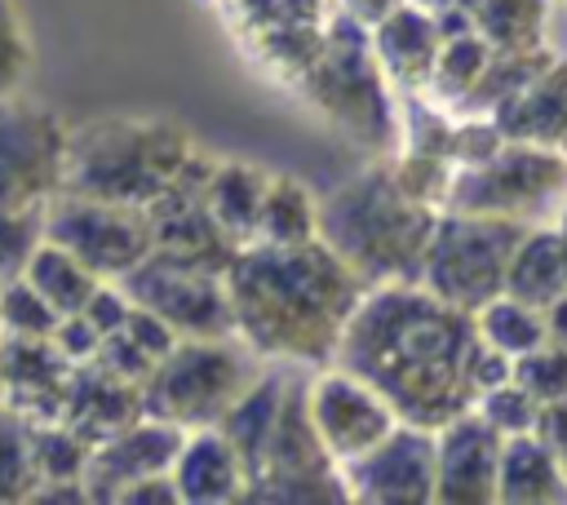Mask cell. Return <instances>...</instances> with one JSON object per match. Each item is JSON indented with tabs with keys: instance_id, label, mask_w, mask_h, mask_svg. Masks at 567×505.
I'll return each instance as SVG.
<instances>
[{
	"instance_id": "obj_53",
	"label": "cell",
	"mask_w": 567,
	"mask_h": 505,
	"mask_svg": "<svg viewBox=\"0 0 567 505\" xmlns=\"http://www.w3.org/2000/svg\"><path fill=\"white\" fill-rule=\"evenodd\" d=\"M554 226H558V230H563V235H567V204H563V208H558V217H554Z\"/></svg>"
},
{
	"instance_id": "obj_25",
	"label": "cell",
	"mask_w": 567,
	"mask_h": 505,
	"mask_svg": "<svg viewBox=\"0 0 567 505\" xmlns=\"http://www.w3.org/2000/svg\"><path fill=\"white\" fill-rule=\"evenodd\" d=\"M270 173L275 168H261L252 159H217V168L208 177L204 199H208L213 217L226 226V235L239 248L257 239V221H261V199H266Z\"/></svg>"
},
{
	"instance_id": "obj_9",
	"label": "cell",
	"mask_w": 567,
	"mask_h": 505,
	"mask_svg": "<svg viewBox=\"0 0 567 505\" xmlns=\"http://www.w3.org/2000/svg\"><path fill=\"white\" fill-rule=\"evenodd\" d=\"M252 505H341L350 501L346 470L319 439L306 403V381L288 385L284 412L275 421V434L261 452V465L248 483Z\"/></svg>"
},
{
	"instance_id": "obj_15",
	"label": "cell",
	"mask_w": 567,
	"mask_h": 505,
	"mask_svg": "<svg viewBox=\"0 0 567 505\" xmlns=\"http://www.w3.org/2000/svg\"><path fill=\"white\" fill-rule=\"evenodd\" d=\"M182 443H186V430H182V425L142 412L137 421H128L124 430H115L111 439H102V443L93 447L89 470H84L89 501H93V505H120L124 487H133V483L146 478V474L173 470Z\"/></svg>"
},
{
	"instance_id": "obj_11",
	"label": "cell",
	"mask_w": 567,
	"mask_h": 505,
	"mask_svg": "<svg viewBox=\"0 0 567 505\" xmlns=\"http://www.w3.org/2000/svg\"><path fill=\"white\" fill-rule=\"evenodd\" d=\"M44 235L71 248L102 279H124L155 252V226L146 208L89 199V195H53L44 204Z\"/></svg>"
},
{
	"instance_id": "obj_52",
	"label": "cell",
	"mask_w": 567,
	"mask_h": 505,
	"mask_svg": "<svg viewBox=\"0 0 567 505\" xmlns=\"http://www.w3.org/2000/svg\"><path fill=\"white\" fill-rule=\"evenodd\" d=\"M452 4H461V9H470V13H478V9H483V0H452Z\"/></svg>"
},
{
	"instance_id": "obj_7",
	"label": "cell",
	"mask_w": 567,
	"mask_h": 505,
	"mask_svg": "<svg viewBox=\"0 0 567 505\" xmlns=\"http://www.w3.org/2000/svg\"><path fill=\"white\" fill-rule=\"evenodd\" d=\"M527 235V221L509 217H483V213H456L443 208L434 239L421 261V279L434 297H443L456 310H483L492 297L505 292L509 257L518 239Z\"/></svg>"
},
{
	"instance_id": "obj_1",
	"label": "cell",
	"mask_w": 567,
	"mask_h": 505,
	"mask_svg": "<svg viewBox=\"0 0 567 505\" xmlns=\"http://www.w3.org/2000/svg\"><path fill=\"white\" fill-rule=\"evenodd\" d=\"M474 337V315L447 306L425 284H377L350 315L332 363L372 381L399 421L439 430L478 403L465 377Z\"/></svg>"
},
{
	"instance_id": "obj_42",
	"label": "cell",
	"mask_w": 567,
	"mask_h": 505,
	"mask_svg": "<svg viewBox=\"0 0 567 505\" xmlns=\"http://www.w3.org/2000/svg\"><path fill=\"white\" fill-rule=\"evenodd\" d=\"M465 377H470L474 394H487L492 385H501V381L514 377V354L496 350L487 337H474V346H470V354H465Z\"/></svg>"
},
{
	"instance_id": "obj_5",
	"label": "cell",
	"mask_w": 567,
	"mask_h": 505,
	"mask_svg": "<svg viewBox=\"0 0 567 505\" xmlns=\"http://www.w3.org/2000/svg\"><path fill=\"white\" fill-rule=\"evenodd\" d=\"M301 102H310L346 142L363 146L368 155H394L403 137V115H399V93L385 80L372 31L341 9L328 22L323 53L315 66L292 84Z\"/></svg>"
},
{
	"instance_id": "obj_17",
	"label": "cell",
	"mask_w": 567,
	"mask_h": 505,
	"mask_svg": "<svg viewBox=\"0 0 567 505\" xmlns=\"http://www.w3.org/2000/svg\"><path fill=\"white\" fill-rule=\"evenodd\" d=\"M0 377L4 403L31 421H62L75 363L53 346V337H9L0 332Z\"/></svg>"
},
{
	"instance_id": "obj_32",
	"label": "cell",
	"mask_w": 567,
	"mask_h": 505,
	"mask_svg": "<svg viewBox=\"0 0 567 505\" xmlns=\"http://www.w3.org/2000/svg\"><path fill=\"white\" fill-rule=\"evenodd\" d=\"M31 430V416H22L13 403H0V505H31V492L40 483Z\"/></svg>"
},
{
	"instance_id": "obj_46",
	"label": "cell",
	"mask_w": 567,
	"mask_h": 505,
	"mask_svg": "<svg viewBox=\"0 0 567 505\" xmlns=\"http://www.w3.org/2000/svg\"><path fill=\"white\" fill-rule=\"evenodd\" d=\"M120 505H182V492H177V478H173V470L137 478L133 487H124Z\"/></svg>"
},
{
	"instance_id": "obj_45",
	"label": "cell",
	"mask_w": 567,
	"mask_h": 505,
	"mask_svg": "<svg viewBox=\"0 0 567 505\" xmlns=\"http://www.w3.org/2000/svg\"><path fill=\"white\" fill-rule=\"evenodd\" d=\"M124 332H128V337H133V341H137L155 363H159V359L182 341V332H177L164 315H155V310H146V306H133V315H128Z\"/></svg>"
},
{
	"instance_id": "obj_8",
	"label": "cell",
	"mask_w": 567,
	"mask_h": 505,
	"mask_svg": "<svg viewBox=\"0 0 567 505\" xmlns=\"http://www.w3.org/2000/svg\"><path fill=\"white\" fill-rule=\"evenodd\" d=\"M567 204V159L554 146L505 142L483 164H461L452 177L447 208L509 217V221H554Z\"/></svg>"
},
{
	"instance_id": "obj_3",
	"label": "cell",
	"mask_w": 567,
	"mask_h": 505,
	"mask_svg": "<svg viewBox=\"0 0 567 505\" xmlns=\"http://www.w3.org/2000/svg\"><path fill=\"white\" fill-rule=\"evenodd\" d=\"M439 217V208L416 204L394 182L390 155H372L354 177L319 195V239L368 288L421 279Z\"/></svg>"
},
{
	"instance_id": "obj_38",
	"label": "cell",
	"mask_w": 567,
	"mask_h": 505,
	"mask_svg": "<svg viewBox=\"0 0 567 505\" xmlns=\"http://www.w3.org/2000/svg\"><path fill=\"white\" fill-rule=\"evenodd\" d=\"M487 421H492V430H501L505 439L509 434H527V430H536V421H540V399L523 385V381H501V385H492L487 394H478V403H474Z\"/></svg>"
},
{
	"instance_id": "obj_30",
	"label": "cell",
	"mask_w": 567,
	"mask_h": 505,
	"mask_svg": "<svg viewBox=\"0 0 567 505\" xmlns=\"http://www.w3.org/2000/svg\"><path fill=\"white\" fill-rule=\"evenodd\" d=\"M474 328H478V337H487L496 350H505V354H514V359L549 341L545 310L532 306V301H518V297H509V292H501V297H492L483 310H474Z\"/></svg>"
},
{
	"instance_id": "obj_2",
	"label": "cell",
	"mask_w": 567,
	"mask_h": 505,
	"mask_svg": "<svg viewBox=\"0 0 567 505\" xmlns=\"http://www.w3.org/2000/svg\"><path fill=\"white\" fill-rule=\"evenodd\" d=\"M235 337L261 363L323 368L368 284L323 244H244L226 270Z\"/></svg>"
},
{
	"instance_id": "obj_47",
	"label": "cell",
	"mask_w": 567,
	"mask_h": 505,
	"mask_svg": "<svg viewBox=\"0 0 567 505\" xmlns=\"http://www.w3.org/2000/svg\"><path fill=\"white\" fill-rule=\"evenodd\" d=\"M536 434L549 443V452L558 456V465H563V474H567V399H558V403H545V408H540Z\"/></svg>"
},
{
	"instance_id": "obj_26",
	"label": "cell",
	"mask_w": 567,
	"mask_h": 505,
	"mask_svg": "<svg viewBox=\"0 0 567 505\" xmlns=\"http://www.w3.org/2000/svg\"><path fill=\"white\" fill-rule=\"evenodd\" d=\"M257 239L261 244H310V239H319V195L292 173H270Z\"/></svg>"
},
{
	"instance_id": "obj_49",
	"label": "cell",
	"mask_w": 567,
	"mask_h": 505,
	"mask_svg": "<svg viewBox=\"0 0 567 505\" xmlns=\"http://www.w3.org/2000/svg\"><path fill=\"white\" fill-rule=\"evenodd\" d=\"M399 4H403V0H337V9H341L346 18H354V22H363L368 31H372L377 22H385Z\"/></svg>"
},
{
	"instance_id": "obj_51",
	"label": "cell",
	"mask_w": 567,
	"mask_h": 505,
	"mask_svg": "<svg viewBox=\"0 0 567 505\" xmlns=\"http://www.w3.org/2000/svg\"><path fill=\"white\" fill-rule=\"evenodd\" d=\"M408 4H416V9H430V13H439V9H447L452 0H408Z\"/></svg>"
},
{
	"instance_id": "obj_48",
	"label": "cell",
	"mask_w": 567,
	"mask_h": 505,
	"mask_svg": "<svg viewBox=\"0 0 567 505\" xmlns=\"http://www.w3.org/2000/svg\"><path fill=\"white\" fill-rule=\"evenodd\" d=\"M31 505H93L84 478H58V483H40L31 492Z\"/></svg>"
},
{
	"instance_id": "obj_10",
	"label": "cell",
	"mask_w": 567,
	"mask_h": 505,
	"mask_svg": "<svg viewBox=\"0 0 567 505\" xmlns=\"http://www.w3.org/2000/svg\"><path fill=\"white\" fill-rule=\"evenodd\" d=\"M71 124L18 97H0V208H44L66 186Z\"/></svg>"
},
{
	"instance_id": "obj_50",
	"label": "cell",
	"mask_w": 567,
	"mask_h": 505,
	"mask_svg": "<svg viewBox=\"0 0 567 505\" xmlns=\"http://www.w3.org/2000/svg\"><path fill=\"white\" fill-rule=\"evenodd\" d=\"M545 323H549V341L567 346V292L554 297V301L545 306Z\"/></svg>"
},
{
	"instance_id": "obj_24",
	"label": "cell",
	"mask_w": 567,
	"mask_h": 505,
	"mask_svg": "<svg viewBox=\"0 0 567 505\" xmlns=\"http://www.w3.org/2000/svg\"><path fill=\"white\" fill-rule=\"evenodd\" d=\"M505 292L532 306H549L554 297L567 292V235L554 221H536L527 226V235L518 239L514 257H509V279Z\"/></svg>"
},
{
	"instance_id": "obj_19",
	"label": "cell",
	"mask_w": 567,
	"mask_h": 505,
	"mask_svg": "<svg viewBox=\"0 0 567 505\" xmlns=\"http://www.w3.org/2000/svg\"><path fill=\"white\" fill-rule=\"evenodd\" d=\"M182 505H235L248 496V465L221 425L186 430V443L173 461Z\"/></svg>"
},
{
	"instance_id": "obj_34",
	"label": "cell",
	"mask_w": 567,
	"mask_h": 505,
	"mask_svg": "<svg viewBox=\"0 0 567 505\" xmlns=\"http://www.w3.org/2000/svg\"><path fill=\"white\" fill-rule=\"evenodd\" d=\"M58 323H62V315L49 306V297L27 275L0 284V332H9V337H53Z\"/></svg>"
},
{
	"instance_id": "obj_44",
	"label": "cell",
	"mask_w": 567,
	"mask_h": 505,
	"mask_svg": "<svg viewBox=\"0 0 567 505\" xmlns=\"http://www.w3.org/2000/svg\"><path fill=\"white\" fill-rule=\"evenodd\" d=\"M102 332H97V323L80 310V315H62V323L53 328V346L71 359V363H93L97 359V350H102Z\"/></svg>"
},
{
	"instance_id": "obj_14",
	"label": "cell",
	"mask_w": 567,
	"mask_h": 505,
	"mask_svg": "<svg viewBox=\"0 0 567 505\" xmlns=\"http://www.w3.org/2000/svg\"><path fill=\"white\" fill-rule=\"evenodd\" d=\"M434 456L439 434L399 421L377 447L346 461V487L359 505H434Z\"/></svg>"
},
{
	"instance_id": "obj_21",
	"label": "cell",
	"mask_w": 567,
	"mask_h": 505,
	"mask_svg": "<svg viewBox=\"0 0 567 505\" xmlns=\"http://www.w3.org/2000/svg\"><path fill=\"white\" fill-rule=\"evenodd\" d=\"M492 120L509 142L558 146L567 137V58L554 53V62L527 89H518L509 102L492 111Z\"/></svg>"
},
{
	"instance_id": "obj_36",
	"label": "cell",
	"mask_w": 567,
	"mask_h": 505,
	"mask_svg": "<svg viewBox=\"0 0 567 505\" xmlns=\"http://www.w3.org/2000/svg\"><path fill=\"white\" fill-rule=\"evenodd\" d=\"M390 168H394V182L416 199V204H430V208H447V195H452V177H456V164L452 159H439V155H416V151H394L390 155Z\"/></svg>"
},
{
	"instance_id": "obj_55",
	"label": "cell",
	"mask_w": 567,
	"mask_h": 505,
	"mask_svg": "<svg viewBox=\"0 0 567 505\" xmlns=\"http://www.w3.org/2000/svg\"><path fill=\"white\" fill-rule=\"evenodd\" d=\"M0 403H4V377H0Z\"/></svg>"
},
{
	"instance_id": "obj_37",
	"label": "cell",
	"mask_w": 567,
	"mask_h": 505,
	"mask_svg": "<svg viewBox=\"0 0 567 505\" xmlns=\"http://www.w3.org/2000/svg\"><path fill=\"white\" fill-rule=\"evenodd\" d=\"M44 244V208H0V284L27 275Z\"/></svg>"
},
{
	"instance_id": "obj_33",
	"label": "cell",
	"mask_w": 567,
	"mask_h": 505,
	"mask_svg": "<svg viewBox=\"0 0 567 505\" xmlns=\"http://www.w3.org/2000/svg\"><path fill=\"white\" fill-rule=\"evenodd\" d=\"M31 447H35V474L40 483H58V478H84L93 443L71 430L66 421H35L31 430ZM35 483V487H40Z\"/></svg>"
},
{
	"instance_id": "obj_54",
	"label": "cell",
	"mask_w": 567,
	"mask_h": 505,
	"mask_svg": "<svg viewBox=\"0 0 567 505\" xmlns=\"http://www.w3.org/2000/svg\"><path fill=\"white\" fill-rule=\"evenodd\" d=\"M554 151H558V155H563V159H567V137H563V142H558V146H554Z\"/></svg>"
},
{
	"instance_id": "obj_41",
	"label": "cell",
	"mask_w": 567,
	"mask_h": 505,
	"mask_svg": "<svg viewBox=\"0 0 567 505\" xmlns=\"http://www.w3.org/2000/svg\"><path fill=\"white\" fill-rule=\"evenodd\" d=\"M93 363H102L106 372H115V377H124V381H137V385H146V377L155 372V359H151L128 332H111V337L102 341V350H97Z\"/></svg>"
},
{
	"instance_id": "obj_29",
	"label": "cell",
	"mask_w": 567,
	"mask_h": 505,
	"mask_svg": "<svg viewBox=\"0 0 567 505\" xmlns=\"http://www.w3.org/2000/svg\"><path fill=\"white\" fill-rule=\"evenodd\" d=\"M549 13H554V0H483L474 22L492 40V49L527 53V49L549 44L545 40L549 35Z\"/></svg>"
},
{
	"instance_id": "obj_40",
	"label": "cell",
	"mask_w": 567,
	"mask_h": 505,
	"mask_svg": "<svg viewBox=\"0 0 567 505\" xmlns=\"http://www.w3.org/2000/svg\"><path fill=\"white\" fill-rule=\"evenodd\" d=\"M509 137L501 133V124L492 115H465L456 111V142H452V164H483L492 159Z\"/></svg>"
},
{
	"instance_id": "obj_31",
	"label": "cell",
	"mask_w": 567,
	"mask_h": 505,
	"mask_svg": "<svg viewBox=\"0 0 567 505\" xmlns=\"http://www.w3.org/2000/svg\"><path fill=\"white\" fill-rule=\"evenodd\" d=\"M549 62H554V49H549V44H545V49H527V53H505V49H496L492 62H487V71L478 75L474 93L461 102V111H465V115H492L501 102H509L518 89H527Z\"/></svg>"
},
{
	"instance_id": "obj_39",
	"label": "cell",
	"mask_w": 567,
	"mask_h": 505,
	"mask_svg": "<svg viewBox=\"0 0 567 505\" xmlns=\"http://www.w3.org/2000/svg\"><path fill=\"white\" fill-rule=\"evenodd\" d=\"M514 381H523L540 399V408L567 399V346L545 341V346L518 354L514 359Z\"/></svg>"
},
{
	"instance_id": "obj_28",
	"label": "cell",
	"mask_w": 567,
	"mask_h": 505,
	"mask_svg": "<svg viewBox=\"0 0 567 505\" xmlns=\"http://www.w3.org/2000/svg\"><path fill=\"white\" fill-rule=\"evenodd\" d=\"M492 53H496V49H492V40H487L478 27L465 31V35L443 40V44H439V58H434L430 89H425L421 97H430V102H439V106H447V111H461V102L474 93L478 75L487 71Z\"/></svg>"
},
{
	"instance_id": "obj_23",
	"label": "cell",
	"mask_w": 567,
	"mask_h": 505,
	"mask_svg": "<svg viewBox=\"0 0 567 505\" xmlns=\"http://www.w3.org/2000/svg\"><path fill=\"white\" fill-rule=\"evenodd\" d=\"M288 385H292V377H284L279 368H261V372L252 377V385H248V390L230 403V412L217 421L221 434H226V439L235 443V452L244 456L248 483H252V474H257V465H261V452H266V443H270V434H275V421H279V412H284Z\"/></svg>"
},
{
	"instance_id": "obj_16",
	"label": "cell",
	"mask_w": 567,
	"mask_h": 505,
	"mask_svg": "<svg viewBox=\"0 0 567 505\" xmlns=\"http://www.w3.org/2000/svg\"><path fill=\"white\" fill-rule=\"evenodd\" d=\"M434 434H439L434 505H496V478H501V443H505V434L492 430V421L478 408L452 416Z\"/></svg>"
},
{
	"instance_id": "obj_13",
	"label": "cell",
	"mask_w": 567,
	"mask_h": 505,
	"mask_svg": "<svg viewBox=\"0 0 567 505\" xmlns=\"http://www.w3.org/2000/svg\"><path fill=\"white\" fill-rule=\"evenodd\" d=\"M306 403H310V421L319 439L341 465L377 447L399 425L394 403L372 381L354 377L341 363H323L306 377Z\"/></svg>"
},
{
	"instance_id": "obj_12",
	"label": "cell",
	"mask_w": 567,
	"mask_h": 505,
	"mask_svg": "<svg viewBox=\"0 0 567 505\" xmlns=\"http://www.w3.org/2000/svg\"><path fill=\"white\" fill-rule=\"evenodd\" d=\"M120 284L137 306L164 315L182 337H235V306L226 275L199 270L155 248Z\"/></svg>"
},
{
	"instance_id": "obj_4",
	"label": "cell",
	"mask_w": 567,
	"mask_h": 505,
	"mask_svg": "<svg viewBox=\"0 0 567 505\" xmlns=\"http://www.w3.org/2000/svg\"><path fill=\"white\" fill-rule=\"evenodd\" d=\"M199 142L164 115H93L71 124L66 186L71 195L151 208Z\"/></svg>"
},
{
	"instance_id": "obj_27",
	"label": "cell",
	"mask_w": 567,
	"mask_h": 505,
	"mask_svg": "<svg viewBox=\"0 0 567 505\" xmlns=\"http://www.w3.org/2000/svg\"><path fill=\"white\" fill-rule=\"evenodd\" d=\"M27 279L49 297V306H53L58 315H80V310L89 306V297L97 292V284H102V275H97L93 266H84L71 248H62V244L49 239V235H44V244L35 248L31 266H27Z\"/></svg>"
},
{
	"instance_id": "obj_35",
	"label": "cell",
	"mask_w": 567,
	"mask_h": 505,
	"mask_svg": "<svg viewBox=\"0 0 567 505\" xmlns=\"http://www.w3.org/2000/svg\"><path fill=\"white\" fill-rule=\"evenodd\" d=\"M35 75V44L27 35L18 0H0V97L27 93Z\"/></svg>"
},
{
	"instance_id": "obj_22",
	"label": "cell",
	"mask_w": 567,
	"mask_h": 505,
	"mask_svg": "<svg viewBox=\"0 0 567 505\" xmlns=\"http://www.w3.org/2000/svg\"><path fill=\"white\" fill-rule=\"evenodd\" d=\"M567 501V474L549 443L527 430L509 434L501 443V478H496V505H558Z\"/></svg>"
},
{
	"instance_id": "obj_6",
	"label": "cell",
	"mask_w": 567,
	"mask_h": 505,
	"mask_svg": "<svg viewBox=\"0 0 567 505\" xmlns=\"http://www.w3.org/2000/svg\"><path fill=\"white\" fill-rule=\"evenodd\" d=\"M257 372L261 359L239 337H182L146 377L142 403L182 430L217 425Z\"/></svg>"
},
{
	"instance_id": "obj_43",
	"label": "cell",
	"mask_w": 567,
	"mask_h": 505,
	"mask_svg": "<svg viewBox=\"0 0 567 505\" xmlns=\"http://www.w3.org/2000/svg\"><path fill=\"white\" fill-rule=\"evenodd\" d=\"M133 306H137V301L124 292V284H120V279H102V284H97V292L89 297L84 315L97 323V332H102V337H111V332H124V323H128Z\"/></svg>"
},
{
	"instance_id": "obj_20",
	"label": "cell",
	"mask_w": 567,
	"mask_h": 505,
	"mask_svg": "<svg viewBox=\"0 0 567 505\" xmlns=\"http://www.w3.org/2000/svg\"><path fill=\"white\" fill-rule=\"evenodd\" d=\"M142 412H146V403H142V385L137 381H124V377L106 372L102 363H75L62 421L71 430H80L93 447L102 439H111L115 430H124L128 421H137Z\"/></svg>"
},
{
	"instance_id": "obj_18",
	"label": "cell",
	"mask_w": 567,
	"mask_h": 505,
	"mask_svg": "<svg viewBox=\"0 0 567 505\" xmlns=\"http://www.w3.org/2000/svg\"><path fill=\"white\" fill-rule=\"evenodd\" d=\"M439 18L430 9H416V4H399L385 22L372 27V49H377V62L385 71V80L394 84L399 97H421L430 89V75H434V58H439Z\"/></svg>"
}]
</instances>
